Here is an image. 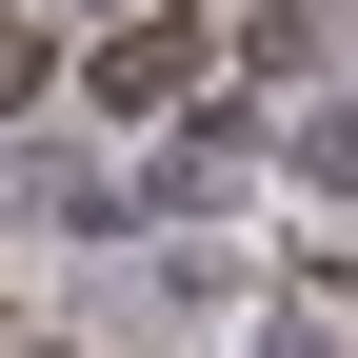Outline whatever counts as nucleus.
I'll use <instances>...</instances> for the list:
<instances>
[{"label": "nucleus", "instance_id": "obj_1", "mask_svg": "<svg viewBox=\"0 0 358 358\" xmlns=\"http://www.w3.org/2000/svg\"><path fill=\"white\" fill-rule=\"evenodd\" d=\"M100 100H140V120H159V100H199V20H140V40H120V80H100Z\"/></svg>", "mask_w": 358, "mask_h": 358}, {"label": "nucleus", "instance_id": "obj_2", "mask_svg": "<svg viewBox=\"0 0 358 358\" xmlns=\"http://www.w3.org/2000/svg\"><path fill=\"white\" fill-rule=\"evenodd\" d=\"M0 100H40V40H20V20H0Z\"/></svg>", "mask_w": 358, "mask_h": 358}]
</instances>
